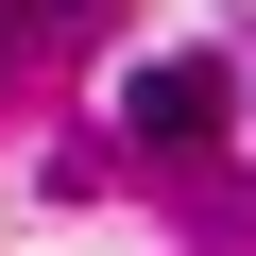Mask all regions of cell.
Here are the masks:
<instances>
[{"instance_id": "3957f363", "label": "cell", "mask_w": 256, "mask_h": 256, "mask_svg": "<svg viewBox=\"0 0 256 256\" xmlns=\"http://www.w3.org/2000/svg\"><path fill=\"white\" fill-rule=\"evenodd\" d=\"M0 34H18V0H0Z\"/></svg>"}, {"instance_id": "7a4b0ae2", "label": "cell", "mask_w": 256, "mask_h": 256, "mask_svg": "<svg viewBox=\"0 0 256 256\" xmlns=\"http://www.w3.org/2000/svg\"><path fill=\"white\" fill-rule=\"evenodd\" d=\"M52 18H120V0H52Z\"/></svg>"}, {"instance_id": "6da1fadb", "label": "cell", "mask_w": 256, "mask_h": 256, "mask_svg": "<svg viewBox=\"0 0 256 256\" xmlns=\"http://www.w3.org/2000/svg\"><path fill=\"white\" fill-rule=\"evenodd\" d=\"M120 137H137V154H205L222 137V68L205 52H154L137 86H120Z\"/></svg>"}]
</instances>
